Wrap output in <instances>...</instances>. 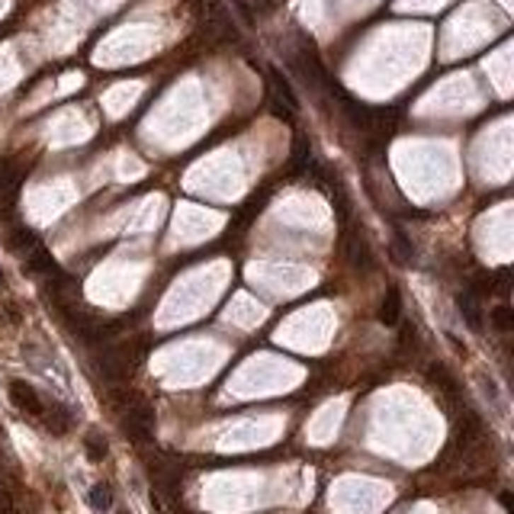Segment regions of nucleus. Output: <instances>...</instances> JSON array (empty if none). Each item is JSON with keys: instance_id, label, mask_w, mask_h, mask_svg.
Listing matches in <instances>:
<instances>
[{"instance_id": "f257e3e1", "label": "nucleus", "mask_w": 514, "mask_h": 514, "mask_svg": "<svg viewBox=\"0 0 514 514\" xmlns=\"http://www.w3.org/2000/svg\"><path fill=\"white\" fill-rule=\"evenodd\" d=\"M10 402H13L16 409H20L23 415H29V418H42V411H45L42 396L33 389V386H29V382H23V379L10 382Z\"/></svg>"}, {"instance_id": "f03ea898", "label": "nucleus", "mask_w": 514, "mask_h": 514, "mask_svg": "<svg viewBox=\"0 0 514 514\" xmlns=\"http://www.w3.org/2000/svg\"><path fill=\"white\" fill-rule=\"evenodd\" d=\"M457 309H459V315H463L466 325L473 328V331H482V309H479V299H476L473 292H459Z\"/></svg>"}, {"instance_id": "7ed1b4c3", "label": "nucleus", "mask_w": 514, "mask_h": 514, "mask_svg": "<svg viewBox=\"0 0 514 514\" xmlns=\"http://www.w3.org/2000/svg\"><path fill=\"white\" fill-rule=\"evenodd\" d=\"M42 421H45V428H49L52 434H68L71 431V411L64 409V405H45Z\"/></svg>"}, {"instance_id": "20e7f679", "label": "nucleus", "mask_w": 514, "mask_h": 514, "mask_svg": "<svg viewBox=\"0 0 514 514\" xmlns=\"http://www.w3.org/2000/svg\"><path fill=\"white\" fill-rule=\"evenodd\" d=\"M389 251H392V257H396V264H411V261H415V244H411V238L405 235L402 225H396V235H392Z\"/></svg>"}, {"instance_id": "39448f33", "label": "nucleus", "mask_w": 514, "mask_h": 514, "mask_svg": "<svg viewBox=\"0 0 514 514\" xmlns=\"http://www.w3.org/2000/svg\"><path fill=\"white\" fill-rule=\"evenodd\" d=\"M7 244L16 251V254H29V251L39 248L42 241H39V235H35L33 229H26V225H16V229L10 232V241Z\"/></svg>"}, {"instance_id": "423d86ee", "label": "nucleus", "mask_w": 514, "mask_h": 514, "mask_svg": "<svg viewBox=\"0 0 514 514\" xmlns=\"http://www.w3.org/2000/svg\"><path fill=\"white\" fill-rule=\"evenodd\" d=\"M399 319H402V296H399V290H389L379 306V321L382 325H396Z\"/></svg>"}, {"instance_id": "0eeeda50", "label": "nucleus", "mask_w": 514, "mask_h": 514, "mask_svg": "<svg viewBox=\"0 0 514 514\" xmlns=\"http://www.w3.org/2000/svg\"><path fill=\"white\" fill-rule=\"evenodd\" d=\"M84 450H87V459H91V463H103L110 447H106V438H100L97 431H91L84 438Z\"/></svg>"}, {"instance_id": "6e6552de", "label": "nucleus", "mask_w": 514, "mask_h": 514, "mask_svg": "<svg viewBox=\"0 0 514 514\" xmlns=\"http://www.w3.org/2000/svg\"><path fill=\"white\" fill-rule=\"evenodd\" d=\"M91 505H93V511H110L113 508V492L106 482H97V486L91 489Z\"/></svg>"}, {"instance_id": "1a4fd4ad", "label": "nucleus", "mask_w": 514, "mask_h": 514, "mask_svg": "<svg viewBox=\"0 0 514 514\" xmlns=\"http://www.w3.org/2000/svg\"><path fill=\"white\" fill-rule=\"evenodd\" d=\"M428 376H431V379L438 382L440 389H444V396H453V392H457V379H453V376L447 373V370L440 367V363H434V367L428 370Z\"/></svg>"}, {"instance_id": "9d476101", "label": "nucleus", "mask_w": 514, "mask_h": 514, "mask_svg": "<svg viewBox=\"0 0 514 514\" xmlns=\"http://www.w3.org/2000/svg\"><path fill=\"white\" fill-rule=\"evenodd\" d=\"M492 325L498 328L501 334L511 331V328H514V315H511V309H508V306H498V309H495V312H492Z\"/></svg>"}, {"instance_id": "9b49d317", "label": "nucleus", "mask_w": 514, "mask_h": 514, "mask_svg": "<svg viewBox=\"0 0 514 514\" xmlns=\"http://www.w3.org/2000/svg\"><path fill=\"white\" fill-rule=\"evenodd\" d=\"M116 514H129V511H116Z\"/></svg>"}]
</instances>
